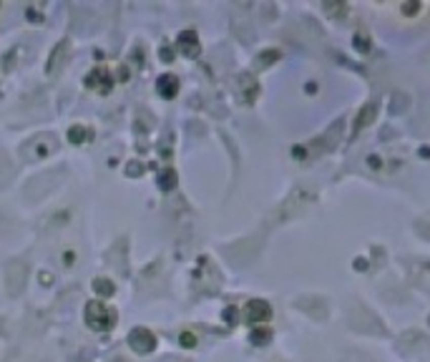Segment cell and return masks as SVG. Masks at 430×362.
<instances>
[{"label": "cell", "instance_id": "obj_1", "mask_svg": "<svg viewBox=\"0 0 430 362\" xmlns=\"http://www.w3.org/2000/svg\"><path fill=\"white\" fill-rule=\"evenodd\" d=\"M272 312H269V307L262 302V299H254V302H249L247 304V319L249 322H262V319H267Z\"/></svg>", "mask_w": 430, "mask_h": 362}, {"label": "cell", "instance_id": "obj_2", "mask_svg": "<svg viewBox=\"0 0 430 362\" xmlns=\"http://www.w3.org/2000/svg\"><path fill=\"white\" fill-rule=\"evenodd\" d=\"M269 337H272V335L264 332V330H262V332H254V342H257V345H264V340H269Z\"/></svg>", "mask_w": 430, "mask_h": 362}, {"label": "cell", "instance_id": "obj_3", "mask_svg": "<svg viewBox=\"0 0 430 362\" xmlns=\"http://www.w3.org/2000/svg\"><path fill=\"white\" fill-rule=\"evenodd\" d=\"M403 10H405V13H415V10H418V5H415V3H413V5H405V8H403Z\"/></svg>", "mask_w": 430, "mask_h": 362}]
</instances>
